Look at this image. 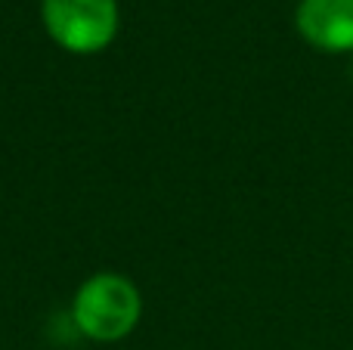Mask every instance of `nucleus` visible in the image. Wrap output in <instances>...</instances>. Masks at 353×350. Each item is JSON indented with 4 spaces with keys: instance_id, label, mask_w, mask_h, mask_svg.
I'll use <instances>...</instances> for the list:
<instances>
[{
    "instance_id": "1",
    "label": "nucleus",
    "mask_w": 353,
    "mask_h": 350,
    "mask_svg": "<svg viewBox=\"0 0 353 350\" xmlns=\"http://www.w3.org/2000/svg\"><path fill=\"white\" fill-rule=\"evenodd\" d=\"M143 316V295L121 273H93L81 282L72 301V322L84 338L115 344L128 338Z\"/></svg>"
},
{
    "instance_id": "2",
    "label": "nucleus",
    "mask_w": 353,
    "mask_h": 350,
    "mask_svg": "<svg viewBox=\"0 0 353 350\" xmlns=\"http://www.w3.org/2000/svg\"><path fill=\"white\" fill-rule=\"evenodd\" d=\"M41 22L56 47L93 56L118 37L121 10L118 0H41Z\"/></svg>"
},
{
    "instance_id": "3",
    "label": "nucleus",
    "mask_w": 353,
    "mask_h": 350,
    "mask_svg": "<svg viewBox=\"0 0 353 350\" xmlns=\"http://www.w3.org/2000/svg\"><path fill=\"white\" fill-rule=\"evenodd\" d=\"M294 28L319 53H353V0H298Z\"/></svg>"
}]
</instances>
